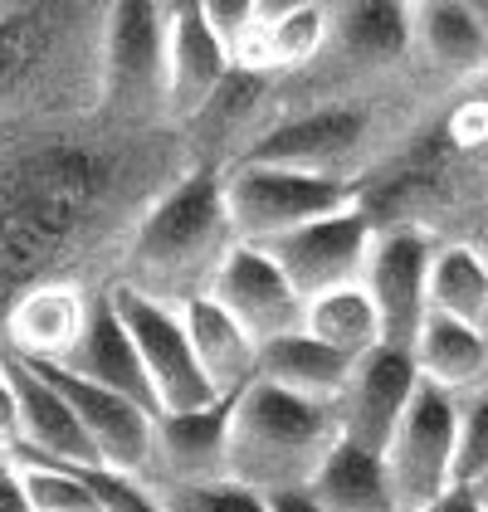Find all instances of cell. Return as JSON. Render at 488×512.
<instances>
[{
  "mask_svg": "<svg viewBox=\"0 0 488 512\" xmlns=\"http://www.w3.org/2000/svg\"><path fill=\"white\" fill-rule=\"evenodd\" d=\"M240 239L225 215L220 171H186L152 200L127 244V274L122 283L157 298V303H191L210 288L220 259Z\"/></svg>",
  "mask_w": 488,
  "mask_h": 512,
  "instance_id": "obj_1",
  "label": "cell"
},
{
  "mask_svg": "<svg viewBox=\"0 0 488 512\" xmlns=\"http://www.w3.org/2000/svg\"><path fill=\"white\" fill-rule=\"evenodd\" d=\"M342 439L337 410L284 395L264 381L244 386L230 400V439H225V483L259 498L298 493L323 469L332 444Z\"/></svg>",
  "mask_w": 488,
  "mask_h": 512,
  "instance_id": "obj_2",
  "label": "cell"
},
{
  "mask_svg": "<svg viewBox=\"0 0 488 512\" xmlns=\"http://www.w3.org/2000/svg\"><path fill=\"white\" fill-rule=\"evenodd\" d=\"M166 10L122 0L98 15V108L127 122L166 113Z\"/></svg>",
  "mask_w": 488,
  "mask_h": 512,
  "instance_id": "obj_3",
  "label": "cell"
},
{
  "mask_svg": "<svg viewBox=\"0 0 488 512\" xmlns=\"http://www.w3.org/2000/svg\"><path fill=\"white\" fill-rule=\"evenodd\" d=\"M220 191H225V215L240 244H269L357 205V191L347 181L303 176V171L264 166V161H235L230 171H220Z\"/></svg>",
  "mask_w": 488,
  "mask_h": 512,
  "instance_id": "obj_4",
  "label": "cell"
},
{
  "mask_svg": "<svg viewBox=\"0 0 488 512\" xmlns=\"http://www.w3.org/2000/svg\"><path fill=\"white\" fill-rule=\"evenodd\" d=\"M454 449H459V395L420 381L391 444L381 449L396 512H425L445 498L454 488Z\"/></svg>",
  "mask_w": 488,
  "mask_h": 512,
  "instance_id": "obj_5",
  "label": "cell"
},
{
  "mask_svg": "<svg viewBox=\"0 0 488 512\" xmlns=\"http://www.w3.org/2000/svg\"><path fill=\"white\" fill-rule=\"evenodd\" d=\"M108 303H113V313L122 317L132 347H137V361H142L152 400H157V415H186V410L215 405V391L205 386L201 366H196V352H191L181 308L157 303V298L127 288L122 278L108 283Z\"/></svg>",
  "mask_w": 488,
  "mask_h": 512,
  "instance_id": "obj_6",
  "label": "cell"
},
{
  "mask_svg": "<svg viewBox=\"0 0 488 512\" xmlns=\"http://www.w3.org/2000/svg\"><path fill=\"white\" fill-rule=\"evenodd\" d=\"M371 239H376V220L362 200L327 215V220H313L303 230H293L284 239H269V244H254L264 249L279 274L293 283V293L303 303L323 298V293H337V288H352L362 283L366 274V254H371Z\"/></svg>",
  "mask_w": 488,
  "mask_h": 512,
  "instance_id": "obj_7",
  "label": "cell"
},
{
  "mask_svg": "<svg viewBox=\"0 0 488 512\" xmlns=\"http://www.w3.org/2000/svg\"><path fill=\"white\" fill-rule=\"evenodd\" d=\"M430 259H435V239L420 225H391L371 239L362 288L381 313L386 347L410 352L420 322L430 313Z\"/></svg>",
  "mask_w": 488,
  "mask_h": 512,
  "instance_id": "obj_8",
  "label": "cell"
},
{
  "mask_svg": "<svg viewBox=\"0 0 488 512\" xmlns=\"http://www.w3.org/2000/svg\"><path fill=\"white\" fill-rule=\"evenodd\" d=\"M371 142V118L366 108L352 103H327L303 118L274 122L269 132H259L249 142L244 161H264V166H288L303 176H327V181H347V171L366 157Z\"/></svg>",
  "mask_w": 488,
  "mask_h": 512,
  "instance_id": "obj_9",
  "label": "cell"
},
{
  "mask_svg": "<svg viewBox=\"0 0 488 512\" xmlns=\"http://www.w3.org/2000/svg\"><path fill=\"white\" fill-rule=\"evenodd\" d=\"M205 298L220 303L225 313L235 317L254 347L298 332V327H303V308H308V303L293 293V283L279 274V264H274L264 249H254V244H235V249L220 259V269L210 278Z\"/></svg>",
  "mask_w": 488,
  "mask_h": 512,
  "instance_id": "obj_10",
  "label": "cell"
},
{
  "mask_svg": "<svg viewBox=\"0 0 488 512\" xmlns=\"http://www.w3.org/2000/svg\"><path fill=\"white\" fill-rule=\"evenodd\" d=\"M40 366L44 381L69 400L74 420L83 425L98 464L113 473H132V478H147L152 473V430H157V415L132 405L127 395H113L103 386H88L79 376H69L64 366H44V361H30Z\"/></svg>",
  "mask_w": 488,
  "mask_h": 512,
  "instance_id": "obj_11",
  "label": "cell"
},
{
  "mask_svg": "<svg viewBox=\"0 0 488 512\" xmlns=\"http://www.w3.org/2000/svg\"><path fill=\"white\" fill-rule=\"evenodd\" d=\"M10 391H15V415H20V439H15V459H35V464H59V469H103L83 425L74 420L69 400L44 381L40 366L20 361V356H0Z\"/></svg>",
  "mask_w": 488,
  "mask_h": 512,
  "instance_id": "obj_12",
  "label": "cell"
},
{
  "mask_svg": "<svg viewBox=\"0 0 488 512\" xmlns=\"http://www.w3.org/2000/svg\"><path fill=\"white\" fill-rule=\"evenodd\" d=\"M420 386L415 361L401 347H376L371 356H362L347 376V391L337 400V430L347 444L381 454L391 444V434L406 415L410 395Z\"/></svg>",
  "mask_w": 488,
  "mask_h": 512,
  "instance_id": "obj_13",
  "label": "cell"
},
{
  "mask_svg": "<svg viewBox=\"0 0 488 512\" xmlns=\"http://www.w3.org/2000/svg\"><path fill=\"white\" fill-rule=\"evenodd\" d=\"M235 59L210 35L201 5H171L166 10V118L196 122L230 79Z\"/></svg>",
  "mask_w": 488,
  "mask_h": 512,
  "instance_id": "obj_14",
  "label": "cell"
},
{
  "mask_svg": "<svg viewBox=\"0 0 488 512\" xmlns=\"http://www.w3.org/2000/svg\"><path fill=\"white\" fill-rule=\"evenodd\" d=\"M225 439H230V400H215L186 415H157L147 483L152 488L225 483Z\"/></svg>",
  "mask_w": 488,
  "mask_h": 512,
  "instance_id": "obj_15",
  "label": "cell"
},
{
  "mask_svg": "<svg viewBox=\"0 0 488 512\" xmlns=\"http://www.w3.org/2000/svg\"><path fill=\"white\" fill-rule=\"evenodd\" d=\"M88 308L93 298H83L79 283L69 278H54V283H40L30 293H20L10 308H5V342L20 361H64L79 342L83 322H88Z\"/></svg>",
  "mask_w": 488,
  "mask_h": 512,
  "instance_id": "obj_16",
  "label": "cell"
},
{
  "mask_svg": "<svg viewBox=\"0 0 488 512\" xmlns=\"http://www.w3.org/2000/svg\"><path fill=\"white\" fill-rule=\"evenodd\" d=\"M44 366H49V361H44ZM54 366H64L69 376H79V381H88V386H103V391H113V395H127L132 405H142V410L157 415V400H152V386H147V371H142L137 347H132L122 317L113 313L108 293L93 298V308H88V322H83L74 352L64 356V361H54Z\"/></svg>",
  "mask_w": 488,
  "mask_h": 512,
  "instance_id": "obj_17",
  "label": "cell"
},
{
  "mask_svg": "<svg viewBox=\"0 0 488 512\" xmlns=\"http://www.w3.org/2000/svg\"><path fill=\"white\" fill-rule=\"evenodd\" d=\"M410 49V5H327V44L318 59L376 74Z\"/></svg>",
  "mask_w": 488,
  "mask_h": 512,
  "instance_id": "obj_18",
  "label": "cell"
},
{
  "mask_svg": "<svg viewBox=\"0 0 488 512\" xmlns=\"http://www.w3.org/2000/svg\"><path fill=\"white\" fill-rule=\"evenodd\" d=\"M327 44V5H269L259 0L254 30L235 54V69L249 74H284V69H303L323 54Z\"/></svg>",
  "mask_w": 488,
  "mask_h": 512,
  "instance_id": "obj_19",
  "label": "cell"
},
{
  "mask_svg": "<svg viewBox=\"0 0 488 512\" xmlns=\"http://www.w3.org/2000/svg\"><path fill=\"white\" fill-rule=\"evenodd\" d=\"M181 322H186V337H191V352L201 366L205 386L215 391V400H235L244 386H254V371H259V347L244 337V327L225 313L220 303L210 298H191L181 303Z\"/></svg>",
  "mask_w": 488,
  "mask_h": 512,
  "instance_id": "obj_20",
  "label": "cell"
},
{
  "mask_svg": "<svg viewBox=\"0 0 488 512\" xmlns=\"http://www.w3.org/2000/svg\"><path fill=\"white\" fill-rule=\"evenodd\" d=\"M410 49H420L440 74L474 79L488 69V10L454 0L410 5Z\"/></svg>",
  "mask_w": 488,
  "mask_h": 512,
  "instance_id": "obj_21",
  "label": "cell"
},
{
  "mask_svg": "<svg viewBox=\"0 0 488 512\" xmlns=\"http://www.w3.org/2000/svg\"><path fill=\"white\" fill-rule=\"evenodd\" d=\"M347 376H352V361L323 347V342H313L303 327L264 342L259 347V371H254V381H264V386H274L284 395H298V400H313V405H332V410L347 391Z\"/></svg>",
  "mask_w": 488,
  "mask_h": 512,
  "instance_id": "obj_22",
  "label": "cell"
},
{
  "mask_svg": "<svg viewBox=\"0 0 488 512\" xmlns=\"http://www.w3.org/2000/svg\"><path fill=\"white\" fill-rule=\"evenodd\" d=\"M410 361H415L420 381L464 400V391H479V381L488 376V337L469 322H454L445 313H425L415 342H410Z\"/></svg>",
  "mask_w": 488,
  "mask_h": 512,
  "instance_id": "obj_23",
  "label": "cell"
},
{
  "mask_svg": "<svg viewBox=\"0 0 488 512\" xmlns=\"http://www.w3.org/2000/svg\"><path fill=\"white\" fill-rule=\"evenodd\" d=\"M308 498L323 512H396L381 454L357 449L347 439L332 444L323 469L313 473V483H308Z\"/></svg>",
  "mask_w": 488,
  "mask_h": 512,
  "instance_id": "obj_24",
  "label": "cell"
},
{
  "mask_svg": "<svg viewBox=\"0 0 488 512\" xmlns=\"http://www.w3.org/2000/svg\"><path fill=\"white\" fill-rule=\"evenodd\" d=\"M303 332H308L313 342L332 347L337 356H347L352 366H357L362 356H371L376 347H386L381 313H376V303L366 298L362 283L313 298V303L303 308Z\"/></svg>",
  "mask_w": 488,
  "mask_h": 512,
  "instance_id": "obj_25",
  "label": "cell"
},
{
  "mask_svg": "<svg viewBox=\"0 0 488 512\" xmlns=\"http://www.w3.org/2000/svg\"><path fill=\"white\" fill-rule=\"evenodd\" d=\"M430 313L488 327V259L474 244H435L430 259Z\"/></svg>",
  "mask_w": 488,
  "mask_h": 512,
  "instance_id": "obj_26",
  "label": "cell"
},
{
  "mask_svg": "<svg viewBox=\"0 0 488 512\" xmlns=\"http://www.w3.org/2000/svg\"><path fill=\"white\" fill-rule=\"evenodd\" d=\"M74 10H49V5H0V98H10L15 88L35 74L44 49L54 40V25H64Z\"/></svg>",
  "mask_w": 488,
  "mask_h": 512,
  "instance_id": "obj_27",
  "label": "cell"
},
{
  "mask_svg": "<svg viewBox=\"0 0 488 512\" xmlns=\"http://www.w3.org/2000/svg\"><path fill=\"white\" fill-rule=\"evenodd\" d=\"M15 473H20V488L30 498V512H103L93 483L83 469H59V464H35V459H15L5 454Z\"/></svg>",
  "mask_w": 488,
  "mask_h": 512,
  "instance_id": "obj_28",
  "label": "cell"
},
{
  "mask_svg": "<svg viewBox=\"0 0 488 512\" xmlns=\"http://www.w3.org/2000/svg\"><path fill=\"white\" fill-rule=\"evenodd\" d=\"M488 473V391L459 400V449H454V488H469Z\"/></svg>",
  "mask_w": 488,
  "mask_h": 512,
  "instance_id": "obj_29",
  "label": "cell"
},
{
  "mask_svg": "<svg viewBox=\"0 0 488 512\" xmlns=\"http://www.w3.org/2000/svg\"><path fill=\"white\" fill-rule=\"evenodd\" d=\"M166 512H269V503L235 483H201V488H157Z\"/></svg>",
  "mask_w": 488,
  "mask_h": 512,
  "instance_id": "obj_30",
  "label": "cell"
},
{
  "mask_svg": "<svg viewBox=\"0 0 488 512\" xmlns=\"http://www.w3.org/2000/svg\"><path fill=\"white\" fill-rule=\"evenodd\" d=\"M103 512H166L157 488L147 478H132V473H113V469H83Z\"/></svg>",
  "mask_w": 488,
  "mask_h": 512,
  "instance_id": "obj_31",
  "label": "cell"
},
{
  "mask_svg": "<svg viewBox=\"0 0 488 512\" xmlns=\"http://www.w3.org/2000/svg\"><path fill=\"white\" fill-rule=\"evenodd\" d=\"M205 25H210V35L230 49V59L240 54V44L249 40V30H254V15H259V0H205L201 5Z\"/></svg>",
  "mask_w": 488,
  "mask_h": 512,
  "instance_id": "obj_32",
  "label": "cell"
},
{
  "mask_svg": "<svg viewBox=\"0 0 488 512\" xmlns=\"http://www.w3.org/2000/svg\"><path fill=\"white\" fill-rule=\"evenodd\" d=\"M449 137L459 152H488V88L479 98L459 103V113L449 122Z\"/></svg>",
  "mask_w": 488,
  "mask_h": 512,
  "instance_id": "obj_33",
  "label": "cell"
},
{
  "mask_svg": "<svg viewBox=\"0 0 488 512\" xmlns=\"http://www.w3.org/2000/svg\"><path fill=\"white\" fill-rule=\"evenodd\" d=\"M15 439H20V415H15V391H10V376L0 361V454H10Z\"/></svg>",
  "mask_w": 488,
  "mask_h": 512,
  "instance_id": "obj_34",
  "label": "cell"
},
{
  "mask_svg": "<svg viewBox=\"0 0 488 512\" xmlns=\"http://www.w3.org/2000/svg\"><path fill=\"white\" fill-rule=\"evenodd\" d=\"M0 512H30V498L20 488V473H15V464L5 454H0Z\"/></svg>",
  "mask_w": 488,
  "mask_h": 512,
  "instance_id": "obj_35",
  "label": "cell"
},
{
  "mask_svg": "<svg viewBox=\"0 0 488 512\" xmlns=\"http://www.w3.org/2000/svg\"><path fill=\"white\" fill-rule=\"evenodd\" d=\"M269 512H323L313 498H308V488H298V493H274V498H264Z\"/></svg>",
  "mask_w": 488,
  "mask_h": 512,
  "instance_id": "obj_36",
  "label": "cell"
},
{
  "mask_svg": "<svg viewBox=\"0 0 488 512\" xmlns=\"http://www.w3.org/2000/svg\"><path fill=\"white\" fill-rule=\"evenodd\" d=\"M425 512H484V508H479V498H474L469 488H449L445 498H440L435 508H425Z\"/></svg>",
  "mask_w": 488,
  "mask_h": 512,
  "instance_id": "obj_37",
  "label": "cell"
},
{
  "mask_svg": "<svg viewBox=\"0 0 488 512\" xmlns=\"http://www.w3.org/2000/svg\"><path fill=\"white\" fill-rule=\"evenodd\" d=\"M469 493H474V498H479V508L488 512V473L479 478V483H469Z\"/></svg>",
  "mask_w": 488,
  "mask_h": 512,
  "instance_id": "obj_38",
  "label": "cell"
}]
</instances>
